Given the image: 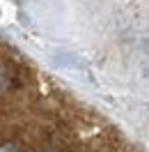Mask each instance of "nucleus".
<instances>
[{"mask_svg": "<svg viewBox=\"0 0 149 152\" xmlns=\"http://www.w3.org/2000/svg\"><path fill=\"white\" fill-rule=\"evenodd\" d=\"M2 152H138L103 115L2 44Z\"/></svg>", "mask_w": 149, "mask_h": 152, "instance_id": "f257e3e1", "label": "nucleus"}]
</instances>
